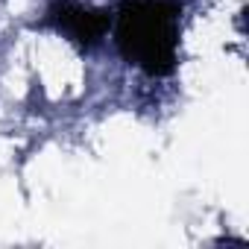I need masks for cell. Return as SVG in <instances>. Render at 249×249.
I'll use <instances>...</instances> for the list:
<instances>
[{
	"label": "cell",
	"instance_id": "6da1fadb",
	"mask_svg": "<svg viewBox=\"0 0 249 249\" xmlns=\"http://www.w3.org/2000/svg\"><path fill=\"white\" fill-rule=\"evenodd\" d=\"M179 24V0H126L117 9L114 41L129 65L150 76H167L176 71Z\"/></svg>",
	"mask_w": 249,
	"mask_h": 249
},
{
	"label": "cell",
	"instance_id": "7a4b0ae2",
	"mask_svg": "<svg viewBox=\"0 0 249 249\" xmlns=\"http://www.w3.org/2000/svg\"><path fill=\"white\" fill-rule=\"evenodd\" d=\"M44 24L53 27L56 33L68 36L79 47H94L108 33V12L88 9V6L76 3V0H56L44 15Z\"/></svg>",
	"mask_w": 249,
	"mask_h": 249
}]
</instances>
